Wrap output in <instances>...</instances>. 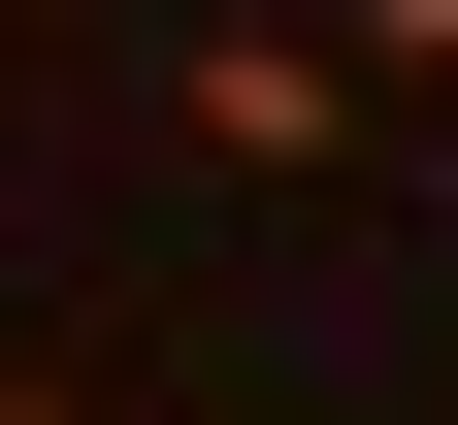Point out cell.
<instances>
[{
  "label": "cell",
  "mask_w": 458,
  "mask_h": 425,
  "mask_svg": "<svg viewBox=\"0 0 458 425\" xmlns=\"http://www.w3.org/2000/svg\"><path fill=\"white\" fill-rule=\"evenodd\" d=\"M164 132H197V164H262V197H295V164H360L393 98H360V33H164Z\"/></svg>",
  "instance_id": "obj_1"
},
{
  "label": "cell",
  "mask_w": 458,
  "mask_h": 425,
  "mask_svg": "<svg viewBox=\"0 0 458 425\" xmlns=\"http://www.w3.org/2000/svg\"><path fill=\"white\" fill-rule=\"evenodd\" d=\"M0 425H98V393H0Z\"/></svg>",
  "instance_id": "obj_2"
}]
</instances>
